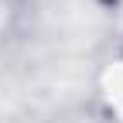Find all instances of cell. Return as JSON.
<instances>
[{"instance_id":"6da1fadb","label":"cell","mask_w":123,"mask_h":123,"mask_svg":"<svg viewBox=\"0 0 123 123\" xmlns=\"http://www.w3.org/2000/svg\"><path fill=\"white\" fill-rule=\"evenodd\" d=\"M99 4H103L106 10H113V7H120V4H123V0H99Z\"/></svg>"}]
</instances>
